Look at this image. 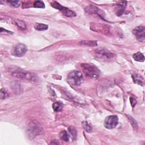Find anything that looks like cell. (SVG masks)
Listing matches in <instances>:
<instances>
[{
    "label": "cell",
    "mask_w": 145,
    "mask_h": 145,
    "mask_svg": "<svg viewBox=\"0 0 145 145\" xmlns=\"http://www.w3.org/2000/svg\"><path fill=\"white\" fill-rule=\"evenodd\" d=\"M12 75L17 78L31 82H36L37 80V78L34 74L20 69L14 70L12 72Z\"/></svg>",
    "instance_id": "1"
},
{
    "label": "cell",
    "mask_w": 145,
    "mask_h": 145,
    "mask_svg": "<svg viewBox=\"0 0 145 145\" xmlns=\"http://www.w3.org/2000/svg\"><path fill=\"white\" fill-rule=\"evenodd\" d=\"M82 68L84 73L87 77L91 78L98 79L100 76V70L98 69L96 66H95L92 63H82L80 65Z\"/></svg>",
    "instance_id": "2"
},
{
    "label": "cell",
    "mask_w": 145,
    "mask_h": 145,
    "mask_svg": "<svg viewBox=\"0 0 145 145\" xmlns=\"http://www.w3.org/2000/svg\"><path fill=\"white\" fill-rule=\"evenodd\" d=\"M67 81L72 86H78L83 81L82 74L77 70H74L69 73L67 77Z\"/></svg>",
    "instance_id": "3"
},
{
    "label": "cell",
    "mask_w": 145,
    "mask_h": 145,
    "mask_svg": "<svg viewBox=\"0 0 145 145\" xmlns=\"http://www.w3.org/2000/svg\"><path fill=\"white\" fill-rule=\"evenodd\" d=\"M96 57L103 61H112L115 58V55L104 48H98L95 50Z\"/></svg>",
    "instance_id": "4"
},
{
    "label": "cell",
    "mask_w": 145,
    "mask_h": 145,
    "mask_svg": "<svg viewBox=\"0 0 145 145\" xmlns=\"http://www.w3.org/2000/svg\"><path fill=\"white\" fill-rule=\"evenodd\" d=\"M43 131L41 126L36 122H32L29 126L27 133L31 139H33L35 137L41 134Z\"/></svg>",
    "instance_id": "5"
},
{
    "label": "cell",
    "mask_w": 145,
    "mask_h": 145,
    "mask_svg": "<svg viewBox=\"0 0 145 145\" xmlns=\"http://www.w3.org/2000/svg\"><path fill=\"white\" fill-rule=\"evenodd\" d=\"M51 5L53 8L57 9L61 11L63 15L68 17H73L76 15V14L72 10L66 8V7L62 6L61 5L56 1H53L51 2Z\"/></svg>",
    "instance_id": "6"
},
{
    "label": "cell",
    "mask_w": 145,
    "mask_h": 145,
    "mask_svg": "<svg viewBox=\"0 0 145 145\" xmlns=\"http://www.w3.org/2000/svg\"><path fill=\"white\" fill-rule=\"evenodd\" d=\"M119 123V118L116 115L108 116L104 121V126L107 129H112L115 128Z\"/></svg>",
    "instance_id": "7"
},
{
    "label": "cell",
    "mask_w": 145,
    "mask_h": 145,
    "mask_svg": "<svg viewBox=\"0 0 145 145\" xmlns=\"http://www.w3.org/2000/svg\"><path fill=\"white\" fill-rule=\"evenodd\" d=\"M27 51V48L26 45L22 43L17 44L12 50V55L16 57H22Z\"/></svg>",
    "instance_id": "8"
},
{
    "label": "cell",
    "mask_w": 145,
    "mask_h": 145,
    "mask_svg": "<svg viewBox=\"0 0 145 145\" xmlns=\"http://www.w3.org/2000/svg\"><path fill=\"white\" fill-rule=\"evenodd\" d=\"M133 33L136 37L140 41H144L145 39V29L143 26L136 27L133 30Z\"/></svg>",
    "instance_id": "9"
},
{
    "label": "cell",
    "mask_w": 145,
    "mask_h": 145,
    "mask_svg": "<svg viewBox=\"0 0 145 145\" xmlns=\"http://www.w3.org/2000/svg\"><path fill=\"white\" fill-rule=\"evenodd\" d=\"M85 10L87 13H90V14H97L99 16H100L101 18H103L102 15H104L105 13L99 9L97 7H95L94 6H87L85 8Z\"/></svg>",
    "instance_id": "10"
},
{
    "label": "cell",
    "mask_w": 145,
    "mask_h": 145,
    "mask_svg": "<svg viewBox=\"0 0 145 145\" xmlns=\"http://www.w3.org/2000/svg\"><path fill=\"white\" fill-rule=\"evenodd\" d=\"M132 78L134 83L138 84L141 86L143 85V79L142 76H141L139 74H133L132 75Z\"/></svg>",
    "instance_id": "11"
},
{
    "label": "cell",
    "mask_w": 145,
    "mask_h": 145,
    "mask_svg": "<svg viewBox=\"0 0 145 145\" xmlns=\"http://www.w3.org/2000/svg\"><path fill=\"white\" fill-rule=\"evenodd\" d=\"M134 59L137 61L139 62H143L144 60V55L141 52H137L136 53L133 55Z\"/></svg>",
    "instance_id": "12"
},
{
    "label": "cell",
    "mask_w": 145,
    "mask_h": 145,
    "mask_svg": "<svg viewBox=\"0 0 145 145\" xmlns=\"http://www.w3.org/2000/svg\"><path fill=\"white\" fill-rule=\"evenodd\" d=\"M34 27L35 29L38 31H45L48 29V25H47V24L36 23L35 24Z\"/></svg>",
    "instance_id": "13"
},
{
    "label": "cell",
    "mask_w": 145,
    "mask_h": 145,
    "mask_svg": "<svg viewBox=\"0 0 145 145\" xmlns=\"http://www.w3.org/2000/svg\"><path fill=\"white\" fill-rule=\"evenodd\" d=\"M80 44L84 45L90 46V47H94V46L98 45L97 41L95 40H83L80 42Z\"/></svg>",
    "instance_id": "14"
},
{
    "label": "cell",
    "mask_w": 145,
    "mask_h": 145,
    "mask_svg": "<svg viewBox=\"0 0 145 145\" xmlns=\"http://www.w3.org/2000/svg\"><path fill=\"white\" fill-rule=\"evenodd\" d=\"M53 108L54 111L56 112H60L61 111L63 108V104L61 102L56 101L53 104Z\"/></svg>",
    "instance_id": "15"
},
{
    "label": "cell",
    "mask_w": 145,
    "mask_h": 145,
    "mask_svg": "<svg viewBox=\"0 0 145 145\" xmlns=\"http://www.w3.org/2000/svg\"><path fill=\"white\" fill-rule=\"evenodd\" d=\"M60 137L62 140L65 141V142H68L69 141V136L66 130H63L60 133Z\"/></svg>",
    "instance_id": "16"
},
{
    "label": "cell",
    "mask_w": 145,
    "mask_h": 145,
    "mask_svg": "<svg viewBox=\"0 0 145 145\" xmlns=\"http://www.w3.org/2000/svg\"><path fill=\"white\" fill-rule=\"evenodd\" d=\"M82 126L83 127V129L87 133H91L93 130L91 126L86 121H84L82 122Z\"/></svg>",
    "instance_id": "17"
},
{
    "label": "cell",
    "mask_w": 145,
    "mask_h": 145,
    "mask_svg": "<svg viewBox=\"0 0 145 145\" xmlns=\"http://www.w3.org/2000/svg\"><path fill=\"white\" fill-rule=\"evenodd\" d=\"M69 132L70 133V134H72L73 139L76 140L77 139V135H78L77 130H76V129L75 128H74V127H73V126H70V127H69Z\"/></svg>",
    "instance_id": "18"
},
{
    "label": "cell",
    "mask_w": 145,
    "mask_h": 145,
    "mask_svg": "<svg viewBox=\"0 0 145 145\" xmlns=\"http://www.w3.org/2000/svg\"><path fill=\"white\" fill-rule=\"evenodd\" d=\"M16 24L17 25V26L20 29L24 30L26 29V23L24 22L23 20H16Z\"/></svg>",
    "instance_id": "19"
},
{
    "label": "cell",
    "mask_w": 145,
    "mask_h": 145,
    "mask_svg": "<svg viewBox=\"0 0 145 145\" xmlns=\"http://www.w3.org/2000/svg\"><path fill=\"white\" fill-rule=\"evenodd\" d=\"M128 117L129 120V121L130 122L131 125H132V126H133V128L134 129H135L136 130L137 129H138V124H137V121L134 119V118L133 117L130 116L129 115H128Z\"/></svg>",
    "instance_id": "20"
},
{
    "label": "cell",
    "mask_w": 145,
    "mask_h": 145,
    "mask_svg": "<svg viewBox=\"0 0 145 145\" xmlns=\"http://www.w3.org/2000/svg\"><path fill=\"white\" fill-rule=\"evenodd\" d=\"M34 6L36 8H44V3L41 1H36L34 3Z\"/></svg>",
    "instance_id": "21"
},
{
    "label": "cell",
    "mask_w": 145,
    "mask_h": 145,
    "mask_svg": "<svg viewBox=\"0 0 145 145\" xmlns=\"http://www.w3.org/2000/svg\"><path fill=\"white\" fill-rule=\"evenodd\" d=\"M7 3L10 6L13 7V8H17V7H19L20 5L19 1H8Z\"/></svg>",
    "instance_id": "22"
},
{
    "label": "cell",
    "mask_w": 145,
    "mask_h": 145,
    "mask_svg": "<svg viewBox=\"0 0 145 145\" xmlns=\"http://www.w3.org/2000/svg\"><path fill=\"white\" fill-rule=\"evenodd\" d=\"M7 96H8V93H7V91L5 89H3V88H2L1 90V99H5Z\"/></svg>",
    "instance_id": "23"
},
{
    "label": "cell",
    "mask_w": 145,
    "mask_h": 145,
    "mask_svg": "<svg viewBox=\"0 0 145 145\" xmlns=\"http://www.w3.org/2000/svg\"><path fill=\"white\" fill-rule=\"evenodd\" d=\"M130 102H131V104H132V107H134V106L136 105V104H137V101L135 99H134L133 98H132V97L130 98Z\"/></svg>",
    "instance_id": "24"
}]
</instances>
